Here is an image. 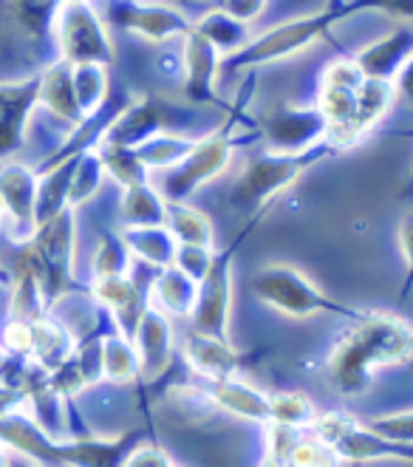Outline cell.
Masks as SVG:
<instances>
[{
  "instance_id": "1",
  "label": "cell",
  "mask_w": 413,
  "mask_h": 467,
  "mask_svg": "<svg viewBox=\"0 0 413 467\" xmlns=\"http://www.w3.org/2000/svg\"><path fill=\"white\" fill-rule=\"evenodd\" d=\"M413 357V326L399 315L363 312L348 320L346 332L328 351L325 371L343 397H360L382 368L408 363Z\"/></svg>"
},
{
  "instance_id": "2",
  "label": "cell",
  "mask_w": 413,
  "mask_h": 467,
  "mask_svg": "<svg viewBox=\"0 0 413 467\" xmlns=\"http://www.w3.org/2000/svg\"><path fill=\"white\" fill-rule=\"evenodd\" d=\"M253 82H255V71H246V79L235 94V102L227 105V119L215 130L199 136L187 159L161 176L156 187L168 202H190L204 184L227 173L241 145H250L258 140V136L243 133V130H258V125H253L250 117H246V105H250L253 97Z\"/></svg>"
},
{
  "instance_id": "3",
  "label": "cell",
  "mask_w": 413,
  "mask_h": 467,
  "mask_svg": "<svg viewBox=\"0 0 413 467\" xmlns=\"http://www.w3.org/2000/svg\"><path fill=\"white\" fill-rule=\"evenodd\" d=\"M343 150L332 142H320L317 148H309L303 153H272L261 150L246 159L243 171L238 173L232 190H230V204L238 213L261 215L269 213V207L278 202L281 193L300 182L312 168L340 156Z\"/></svg>"
},
{
  "instance_id": "4",
  "label": "cell",
  "mask_w": 413,
  "mask_h": 467,
  "mask_svg": "<svg viewBox=\"0 0 413 467\" xmlns=\"http://www.w3.org/2000/svg\"><path fill=\"white\" fill-rule=\"evenodd\" d=\"M356 15L354 4L348 0V6L335 12V9H320L315 15H303V17H292L286 23L272 26V29L255 35L250 43H246L238 54L232 57H224L222 63V74H235V71H258L263 66L272 63H284L297 57L300 51H306L309 46H315L323 37H332L335 26L346 17Z\"/></svg>"
},
{
  "instance_id": "5",
  "label": "cell",
  "mask_w": 413,
  "mask_h": 467,
  "mask_svg": "<svg viewBox=\"0 0 413 467\" xmlns=\"http://www.w3.org/2000/svg\"><path fill=\"white\" fill-rule=\"evenodd\" d=\"M250 286L258 304H263L266 309L278 312L284 317H294V320L315 317V315H337L343 320L363 317V309L346 306L340 300L328 297L306 272L286 261L263 264L253 275Z\"/></svg>"
},
{
  "instance_id": "6",
  "label": "cell",
  "mask_w": 413,
  "mask_h": 467,
  "mask_svg": "<svg viewBox=\"0 0 413 467\" xmlns=\"http://www.w3.org/2000/svg\"><path fill=\"white\" fill-rule=\"evenodd\" d=\"M23 255L29 261L48 312L74 292V255H77V210L68 207L48 224L37 227L35 235L23 244Z\"/></svg>"
},
{
  "instance_id": "7",
  "label": "cell",
  "mask_w": 413,
  "mask_h": 467,
  "mask_svg": "<svg viewBox=\"0 0 413 467\" xmlns=\"http://www.w3.org/2000/svg\"><path fill=\"white\" fill-rule=\"evenodd\" d=\"M266 213L253 215L250 224H246L235 241H230L224 250H215L212 264L207 275L199 281V297L196 306L190 315V332L204 335V337H218V340H230V317H232V266L235 255L241 250V244L250 238V233L258 227V222Z\"/></svg>"
},
{
  "instance_id": "8",
  "label": "cell",
  "mask_w": 413,
  "mask_h": 467,
  "mask_svg": "<svg viewBox=\"0 0 413 467\" xmlns=\"http://www.w3.org/2000/svg\"><path fill=\"white\" fill-rule=\"evenodd\" d=\"M51 35H54V43H57L60 60L71 66H82V63L111 66L117 57L108 23L91 0H71V4H63L57 17H54Z\"/></svg>"
},
{
  "instance_id": "9",
  "label": "cell",
  "mask_w": 413,
  "mask_h": 467,
  "mask_svg": "<svg viewBox=\"0 0 413 467\" xmlns=\"http://www.w3.org/2000/svg\"><path fill=\"white\" fill-rule=\"evenodd\" d=\"M325 445H332L340 462H408L413 464V445L394 442V439L371 431L366 422L354 420L346 410H320L309 428Z\"/></svg>"
},
{
  "instance_id": "10",
  "label": "cell",
  "mask_w": 413,
  "mask_h": 467,
  "mask_svg": "<svg viewBox=\"0 0 413 467\" xmlns=\"http://www.w3.org/2000/svg\"><path fill=\"white\" fill-rule=\"evenodd\" d=\"M102 17L108 26H117V29L150 43L181 40L192 26L181 9L159 4V0H105Z\"/></svg>"
},
{
  "instance_id": "11",
  "label": "cell",
  "mask_w": 413,
  "mask_h": 467,
  "mask_svg": "<svg viewBox=\"0 0 413 467\" xmlns=\"http://www.w3.org/2000/svg\"><path fill=\"white\" fill-rule=\"evenodd\" d=\"M261 145L272 153H303L328 140V122L317 105H278L258 125Z\"/></svg>"
},
{
  "instance_id": "12",
  "label": "cell",
  "mask_w": 413,
  "mask_h": 467,
  "mask_svg": "<svg viewBox=\"0 0 413 467\" xmlns=\"http://www.w3.org/2000/svg\"><path fill=\"white\" fill-rule=\"evenodd\" d=\"M187 122H192V111L181 114L176 105H168V102H161L156 97H133V102L117 117V122L108 128L102 142L139 148L161 130L184 133Z\"/></svg>"
},
{
  "instance_id": "13",
  "label": "cell",
  "mask_w": 413,
  "mask_h": 467,
  "mask_svg": "<svg viewBox=\"0 0 413 467\" xmlns=\"http://www.w3.org/2000/svg\"><path fill=\"white\" fill-rule=\"evenodd\" d=\"M37 184L40 176L35 168L23 161H4L0 164V207L4 218L12 227V238L26 244L37 230Z\"/></svg>"
},
{
  "instance_id": "14",
  "label": "cell",
  "mask_w": 413,
  "mask_h": 467,
  "mask_svg": "<svg viewBox=\"0 0 413 467\" xmlns=\"http://www.w3.org/2000/svg\"><path fill=\"white\" fill-rule=\"evenodd\" d=\"M40 108V74L0 82V164L26 148L29 119Z\"/></svg>"
},
{
  "instance_id": "15",
  "label": "cell",
  "mask_w": 413,
  "mask_h": 467,
  "mask_svg": "<svg viewBox=\"0 0 413 467\" xmlns=\"http://www.w3.org/2000/svg\"><path fill=\"white\" fill-rule=\"evenodd\" d=\"M222 63L224 57L215 51V46L192 32V26H190V32L181 37V79H184V94L192 105L227 108L218 99Z\"/></svg>"
},
{
  "instance_id": "16",
  "label": "cell",
  "mask_w": 413,
  "mask_h": 467,
  "mask_svg": "<svg viewBox=\"0 0 413 467\" xmlns=\"http://www.w3.org/2000/svg\"><path fill=\"white\" fill-rule=\"evenodd\" d=\"M181 357L187 368L199 379L215 382V379L241 377L246 366H253L258 360V351H241L232 346V340H218V337L190 332L181 346Z\"/></svg>"
},
{
  "instance_id": "17",
  "label": "cell",
  "mask_w": 413,
  "mask_h": 467,
  "mask_svg": "<svg viewBox=\"0 0 413 467\" xmlns=\"http://www.w3.org/2000/svg\"><path fill=\"white\" fill-rule=\"evenodd\" d=\"M139 442H145L142 428L119 436H71L60 439V462L63 467H122Z\"/></svg>"
},
{
  "instance_id": "18",
  "label": "cell",
  "mask_w": 413,
  "mask_h": 467,
  "mask_svg": "<svg viewBox=\"0 0 413 467\" xmlns=\"http://www.w3.org/2000/svg\"><path fill=\"white\" fill-rule=\"evenodd\" d=\"M133 346L136 354H139V379L145 382L161 379L173 366V354H176L173 320L156 309H148L133 335Z\"/></svg>"
},
{
  "instance_id": "19",
  "label": "cell",
  "mask_w": 413,
  "mask_h": 467,
  "mask_svg": "<svg viewBox=\"0 0 413 467\" xmlns=\"http://www.w3.org/2000/svg\"><path fill=\"white\" fill-rule=\"evenodd\" d=\"M410 54H413V32L408 26H399V29L366 43L363 48H356L351 54V60L363 71L366 79L394 82V77L399 74V68L405 66Z\"/></svg>"
},
{
  "instance_id": "20",
  "label": "cell",
  "mask_w": 413,
  "mask_h": 467,
  "mask_svg": "<svg viewBox=\"0 0 413 467\" xmlns=\"http://www.w3.org/2000/svg\"><path fill=\"white\" fill-rule=\"evenodd\" d=\"M204 397L243 422L269 425V394L250 386V382L241 377L204 382Z\"/></svg>"
},
{
  "instance_id": "21",
  "label": "cell",
  "mask_w": 413,
  "mask_h": 467,
  "mask_svg": "<svg viewBox=\"0 0 413 467\" xmlns=\"http://www.w3.org/2000/svg\"><path fill=\"white\" fill-rule=\"evenodd\" d=\"M199 297V284L187 278V275L176 266L168 269H156L150 286H148V300L150 309L161 312L164 317H187L192 315V306H196Z\"/></svg>"
},
{
  "instance_id": "22",
  "label": "cell",
  "mask_w": 413,
  "mask_h": 467,
  "mask_svg": "<svg viewBox=\"0 0 413 467\" xmlns=\"http://www.w3.org/2000/svg\"><path fill=\"white\" fill-rule=\"evenodd\" d=\"M77 348V337L68 326H63L57 317H40L32 320V357L29 360L43 368L46 374L57 371L63 363L71 360V354Z\"/></svg>"
},
{
  "instance_id": "23",
  "label": "cell",
  "mask_w": 413,
  "mask_h": 467,
  "mask_svg": "<svg viewBox=\"0 0 413 467\" xmlns=\"http://www.w3.org/2000/svg\"><path fill=\"white\" fill-rule=\"evenodd\" d=\"M40 105L48 114L63 119L66 125L77 128L82 122L77 94H74V66L66 60H54L40 74Z\"/></svg>"
},
{
  "instance_id": "24",
  "label": "cell",
  "mask_w": 413,
  "mask_h": 467,
  "mask_svg": "<svg viewBox=\"0 0 413 467\" xmlns=\"http://www.w3.org/2000/svg\"><path fill=\"white\" fill-rule=\"evenodd\" d=\"M192 32L201 35L207 43H212L222 57H232V54H238L246 43L255 37L253 26H246V23L230 17L227 12L215 9V6L207 9L201 17L192 20Z\"/></svg>"
},
{
  "instance_id": "25",
  "label": "cell",
  "mask_w": 413,
  "mask_h": 467,
  "mask_svg": "<svg viewBox=\"0 0 413 467\" xmlns=\"http://www.w3.org/2000/svg\"><path fill=\"white\" fill-rule=\"evenodd\" d=\"M119 233L128 244L133 261H142L153 272L173 266L179 244L173 241V235L168 233L164 224H159V227H122Z\"/></svg>"
},
{
  "instance_id": "26",
  "label": "cell",
  "mask_w": 413,
  "mask_h": 467,
  "mask_svg": "<svg viewBox=\"0 0 413 467\" xmlns=\"http://www.w3.org/2000/svg\"><path fill=\"white\" fill-rule=\"evenodd\" d=\"M168 199L153 182H142L122 190L119 199V222L122 227H159L164 224Z\"/></svg>"
},
{
  "instance_id": "27",
  "label": "cell",
  "mask_w": 413,
  "mask_h": 467,
  "mask_svg": "<svg viewBox=\"0 0 413 467\" xmlns=\"http://www.w3.org/2000/svg\"><path fill=\"white\" fill-rule=\"evenodd\" d=\"M77 159L79 156H71V159H66L60 164H54V168H48L46 173H37L40 176V184H37V210H35L37 227L48 224L51 218H57L63 210H68V190H71Z\"/></svg>"
},
{
  "instance_id": "28",
  "label": "cell",
  "mask_w": 413,
  "mask_h": 467,
  "mask_svg": "<svg viewBox=\"0 0 413 467\" xmlns=\"http://www.w3.org/2000/svg\"><path fill=\"white\" fill-rule=\"evenodd\" d=\"M164 227L173 235L179 246H212L215 244V227L210 215L192 207L190 202H168L164 213Z\"/></svg>"
},
{
  "instance_id": "29",
  "label": "cell",
  "mask_w": 413,
  "mask_h": 467,
  "mask_svg": "<svg viewBox=\"0 0 413 467\" xmlns=\"http://www.w3.org/2000/svg\"><path fill=\"white\" fill-rule=\"evenodd\" d=\"M102 379L117 382V386H130L139 382V354L130 337L111 326L102 335Z\"/></svg>"
},
{
  "instance_id": "30",
  "label": "cell",
  "mask_w": 413,
  "mask_h": 467,
  "mask_svg": "<svg viewBox=\"0 0 413 467\" xmlns=\"http://www.w3.org/2000/svg\"><path fill=\"white\" fill-rule=\"evenodd\" d=\"M196 140H199V136L179 133V130H161V133L153 136V140H148L145 145L136 148V153H139L142 164L150 173L153 171L168 173V171L176 168V164H181L187 159V153L192 150Z\"/></svg>"
},
{
  "instance_id": "31",
  "label": "cell",
  "mask_w": 413,
  "mask_h": 467,
  "mask_svg": "<svg viewBox=\"0 0 413 467\" xmlns=\"http://www.w3.org/2000/svg\"><path fill=\"white\" fill-rule=\"evenodd\" d=\"M74 94L82 119L97 114L108 102V97H111V74H108V66L99 63L74 66Z\"/></svg>"
},
{
  "instance_id": "32",
  "label": "cell",
  "mask_w": 413,
  "mask_h": 467,
  "mask_svg": "<svg viewBox=\"0 0 413 467\" xmlns=\"http://www.w3.org/2000/svg\"><path fill=\"white\" fill-rule=\"evenodd\" d=\"M97 153L102 159L105 176H111L122 190L150 182V171L142 164L136 148H125V145H111V142H99Z\"/></svg>"
},
{
  "instance_id": "33",
  "label": "cell",
  "mask_w": 413,
  "mask_h": 467,
  "mask_svg": "<svg viewBox=\"0 0 413 467\" xmlns=\"http://www.w3.org/2000/svg\"><path fill=\"white\" fill-rule=\"evenodd\" d=\"M320 414V408L300 391H274L269 394V422L286 425L294 431H309Z\"/></svg>"
},
{
  "instance_id": "34",
  "label": "cell",
  "mask_w": 413,
  "mask_h": 467,
  "mask_svg": "<svg viewBox=\"0 0 413 467\" xmlns=\"http://www.w3.org/2000/svg\"><path fill=\"white\" fill-rule=\"evenodd\" d=\"M133 272V255L119 230L105 233L91 258V278H119Z\"/></svg>"
},
{
  "instance_id": "35",
  "label": "cell",
  "mask_w": 413,
  "mask_h": 467,
  "mask_svg": "<svg viewBox=\"0 0 413 467\" xmlns=\"http://www.w3.org/2000/svg\"><path fill=\"white\" fill-rule=\"evenodd\" d=\"M148 286V284H145ZM136 278V269L130 275H119V278H91V297L97 300V306L108 315H117L125 309L130 300L145 289Z\"/></svg>"
},
{
  "instance_id": "36",
  "label": "cell",
  "mask_w": 413,
  "mask_h": 467,
  "mask_svg": "<svg viewBox=\"0 0 413 467\" xmlns=\"http://www.w3.org/2000/svg\"><path fill=\"white\" fill-rule=\"evenodd\" d=\"M102 182H105V168H102V159H99L97 148L79 153L74 179H71V190H68V207L77 210L86 202H91L99 193Z\"/></svg>"
},
{
  "instance_id": "37",
  "label": "cell",
  "mask_w": 413,
  "mask_h": 467,
  "mask_svg": "<svg viewBox=\"0 0 413 467\" xmlns=\"http://www.w3.org/2000/svg\"><path fill=\"white\" fill-rule=\"evenodd\" d=\"M60 6V0H12V17L26 35L46 37L51 35V26Z\"/></svg>"
},
{
  "instance_id": "38",
  "label": "cell",
  "mask_w": 413,
  "mask_h": 467,
  "mask_svg": "<svg viewBox=\"0 0 413 467\" xmlns=\"http://www.w3.org/2000/svg\"><path fill=\"white\" fill-rule=\"evenodd\" d=\"M343 462L337 459L335 448L325 445L323 439L312 431H300L297 442L292 448V456L286 467H340Z\"/></svg>"
},
{
  "instance_id": "39",
  "label": "cell",
  "mask_w": 413,
  "mask_h": 467,
  "mask_svg": "<svg viewBox=\"0 0 413 467\" xmlns=\"http://www.w3.org/2000/svg\"><path fill=\"white\" fill-rule=\"evenodd\" d=\"M0 348H4L6 357L29 360V357H32V323L9 317L6 326L0 328Z\"/></svg>"
},
{
  "instance_id": "40",
  "label": "cell",
  "mask_w": 413,
  "mask_h": 467,
  "mask_svg": "<svg viewBox=\"0 0 413 467\" xmlns=\"http://www.w3.org/2000/svg\"><path fill=\"white\" fill-rule=\"evenodd\" d=\"M366 82V77H363V71L356 68V63L351 60V54H346V57H340V60H332L325 68H323V74H320V86H335V88H351V91H356Z\"/></svg>"
},
{
  "instance_id": "41",
  "label": "cell",
  "mask_w": 413,
  "mask_h": 467,
  "mask_svg": "<svg viewBox=\"0 0 413 467\" xmlns=\"http://www.w3.org/2000/svg\"><path fill=\"white\" fill-rule=\"evenodd\" d=\"M371 431L394 439V442L413 445V410H399V414H382L366 422Z\"/></svg>"
},
{
  "instance_id": "42",
  "label": "cell",
  "mask_w": 413,
  "mask_h": 467,
  "mask_svg": "<svg viewBox=\"0 0 413 467\" xmlns=\"http://www.w3.org/2000/svg\"><path fill=\"white\" fill-rule=\"evenodd\" d=\"M212 255H215V246H179L173 266L199 284L212 264Z\"/></svg>"
},
{
  "instance_id": "43",
  "label": "cell",
  "mask_w": 413,
  "mask_h": 467,
  "mask_svg": "<svg viewBox=\"0 0 413 467\" xmlns=\"http://www.w3.org/2000/svg\"><path fill=\"white\" fill-rule=\"evenodd\" d=\"M397 244H399V253H402V261H405V281H402V289H399V304H405V300L410 297V292H413V210L399 218Z\"/></svg>"
},
{
  "instance_id": "44",
  "label": "cell",
  "mask_w": 413,
  "mask_h": 467,
  "mask_svg": "<svg viewBox=\"0 0 413 467\" xmlns=\"http://www.w3.org/2000/svg\"><path fill=\"white\" fill-rule=\"evenodd\" d=\"M212 6L227 12L230 17H235V20H241L246 26H253L266 12L269 0H212Z\"/></svg>"
},
{
  "instance_id": "45",
  "label": "cell",
  "mask_w": 413,
  "mask_h": 467,
  "mask_svg": "<svg viewBox=\"0 0 413 467\" xmlns=\"http://www.w3.org/2000/svg\"><path fill=\"white\" fill-rule=\"evenodd\" d=\"M170 464H173L170 456L164 453L159 445H145V442L136 445L128 453V459L122 462V467H170Z\"/></svg>"
},
{
  "instance_id": "46",
  "label": "cell",
  "mask_w": 413,
  "mask_h": 467,
  "mask_svg": "<svg viewBox=\"0 0 413 467\" xmlns=\"http://www.w3.org/2000/svg\"><path fill=\"white\" fill-rule=\"evenodd\" d=\"M394 91H397V97H402L413 105V54L405 60L399 74L394 77Z\"/></svg>"
},
{
  "instance_id": "47",
  "label": "cell",
  "mask_w": 413,
  "mask_h": 467,
  "mask_svg": "<svg viewBox=\"0 0 413 467\" xmlns=\"http://www.w3.org/2000/svg\"><path fill=\"white\" fill-rule=\"evenodd\" d=\"M346 6H348V0H325V9L340 12V9H346Z\"/></svg>"
},
{
  "instance_id": "48",
  "label": "cell",
  "mask_w": 413,
  "mask_h": 467,
  "mask_svg": "<svg viewBox=\"0 0 413 467\" xmlns=\"http://www.w3.org/2000/svg\"><path fill=\"white\" fill-rule=\"evenodd\" d=\"M9 464H12V456L4 445H0V467H9Z\"/></svg>"
},
{
  "instance_id": "49",
  "label": "cell",
  "mask_w": 413,
  "mask_h": 467,
  "mask_svg": "<svg viewBox=\"0 0 413 467\" xmlns=\"http://www.w3.org/2000/svg\"><path fill=\"white\" fill-rule=\"evenodd\" d=\"M258 467H286V464H281V462H274V459H269V456L263 453V459L258 462Z\"/></svg>"
},
{
  "instance_id": "50",
  "label": "cell",
  "mask_w": 413,
  "mask_h": 467,
  "mask_svg": "<svg viewBox=\"0 0 413 467\" xmlns=\"http://www.w3.org/2000/svg\"><path fill=\"white\" fill-rule=\"evenodd\" d=\"M402 196H413V173H410V179H408V184L402 190Z\"/></svg>"
},
{
  "instance_id": "51",
  "label": "cell",
  "mask_w": 413,
  "mask_h": 467,
  "mask_svg": "<svg viewBox=\"0 0 413 467\" xmlns=\"http://www.w3.org/2000/svg\"><path fill=\"white\" fill-rule=\"evenodd\" d=\"M9 467H37V464H32V462H26V459H17V462H12Z\"/></svg>"
},
{
  "instance_id": "52",
  "label": "cell",
  "mask_w": 413,
  "mask_h": 467,
  "mask_svg": "<svg viewBox=\"0 0 413 467\" xmlns=\"http://www.w3.org/2000/svg\"><path fill=\"white\" fill-rule=\"evenodd\" d=\"M4 224H6V218H4V207H0V230H4Z\"/></svg>"
},
{
  "instance_id": "53",
  "label": "cell",
  "mask_w": 413,
  "mask_h": 467,
  "mask_svg": "<svg viewBox=\"0 0 413 467\" xmlns=\"http://www.w3.org/2000/svg\"><path fill=\"white\" fill-rule=\"evenodd\" d=\"M4 360H6V354H4V348H0V366H4Z\"/></svg>"
},
{
  "instance_id": "54",
  "label": "cell",
  "mask_w": 413,
  "mask_h": 467,
  "mask_svg": "<svg viewBox=\"0 0 413 467\" xmlns=\"http://www.w3.org/2000/svg\"><path fill=\"white\" fill-rule=\"evenodd\" d=\"M170 467H179V464H170Z\"/></svg>"
}]
</instances>
